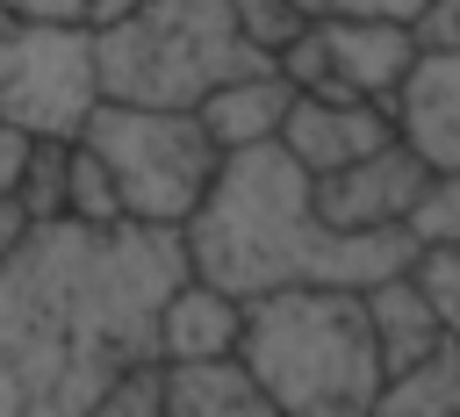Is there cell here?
<instances>
[{
	"label": "cell",
	"mask_w": 460,
	"mask_h": 417,
	"mask_svg": "<svg viewBox=\"0 0 460 417\" xmlns=\"http://www.w3.org/2000/svg\"><path fill=\"white\" fill-rule=\"evenodd\" d=\"M187 273V237L158 223H29L0 252V417H86L158 359V309Z\"/></svg>",
	"instance_id": "6da1fadb"
},
{
	"label": "cell",
	"mask_w": 460,
	"mask_h": 417,
	"mask_svg": "<svg viewBox=\"0 0 460 417\" xmlns=\"http://www.w3.org/2000/svg\"><path fill=\"white\" fill-rule=\"evenodd\" d=\"M187 266L237 302L280 295V288H374L402 266H417L410 230H338L316 208V173L288 158V144L223 151L216 187L180 223Z\"/></svg>",
	"instance_id": "7a4b0ae2"
},
{
	"label": "cell",
	"mask_w": 460,
	"mask_h": 417,
	"mask_svg": "<svg viewBox=\"0 0 460 417\" xmlns=\"http://www.w3.org/2000/svg\"><path fill=\"white\" fill-rule=\"evenodd\" d=\"M244 374L288 417H374L388 381L367 288H280L244 302Z\"/></svg>",
	"instance_id": "3957f363"
},
{
	"label": "cell",
	"mask_w": 460,
	"mask_h": 417,
	"mask_svg": "<svg viewBox=\"0 0 460 417\" xmlns=\"http://www.w3.org/2000/svg\"><path fill=\"white\" fill-rule=\"evenodd\" d=\"M93 58L101 93L144 108H201L223 79L273 65L244 43L230 0H137L129 14L93 29Z\"/></svg>",
	"instance_id": "277c9868"
},
{
	"label": "cell",
	"mask_w": 460,
	"mask_h": 417,
	"mask_svg": "<svg viewBox=\"0 0 460 417\" xmlns=\"http://www.w3.org/2000/svg\"><path fill=\"white\" fill-rule=\"evenodd\" d=\"M115 194H122V216L129 223H158V230H180L201 194L216 187L223 173V144L201 129L194 108H144V101H101L79 129Z\"/></svg>",
	"instance_id": "5b68a950"
},
{
	"label": "cell",
	"mask_w": 460,
	"mask_h": 417,
	"mask_svg": "<svg viewBox=\"0 0 460 417\" xmlns=\"http://www.w3.org/2000/svg\"><path fill=\"white\" fill-rule=\"evenodd\" d=\"M101 58L86 22H7L0 14V122L29 137H79L101 108Z\"/></svg>",
	"instance_id": "8992f818"
},
{
	"label": "cell",
	"mask_w": 460,
	"mask_h": 417,
	"mask_svg": "<svg viewBox=\"0 0 460 417\" xmlns=\"http://www.w3.org/2000/svg\"><path fill=\"white\" fill-rule=\"evenodd\" d=\"M417 22L395 14H345V22H309L288 50L280 72L302 93H338V101H388L402 93L410 65H417Z\"/></svg>",
	"instance_id": "52a82bcc"
},
{
	"label": "cell",
	"mask_w": 460,
	"mask_h": 417,
	"mask_svg": "<svg viewBox=\"0 0 460 417\" xmlns=\"http://www.w3.org/2000/svg\"><path fill=\"white\" fill-rule=\"evenodd\" d=\"M431 180V158L410 144V137H388L381 151L338 165L316 180V208L338 223V230H402V216L417 208Z\"/></svg>",
	"instance_id": "ba28073f"
},
{
	"label": "cell",
	"mask_w": 460,
	"mask_h": 417,
	"mask_svg": "<svg viewBox=\"0 0 460 417\" xmlns=\"http://www.w3.org/2000/svg\"><path fill=\"white\" fill-rule=\"evenodd\" d=\"M388 137H402L388 101H338V93H295L288 129H280L288 158L309 165L316 180L338 173V165H352V158H367V151H381Z\"/></svg>",
	"instance_id": "9c48e42d"
},
{
	"label": "cell",
	"mask_w": 460,
	"mask_h": 417,
	"mask_svg": "<svg viewBox=\"0 0 460 417\" xmlns=\"http://www.w3.org/2000/svg\"><path fill=\"white\" fill-rule=\"evenodd\" d=\"M395 129L438 165L460 173V43H424L402 93H395Z\"/></svg>",
	"instance_id": "30bf717a"
},
{
	"label": "cell",
	"mask_w": 460,
	"mask_h": 417,
	"mask_svg": "<svg viewBox=\"0 0 460 417\" xmlns=\"http://www.w3.org/2000/svg\"><path fill=\"white\" fill-rule=\"evenodd\" d=\"M244 345V302L201 273H187L165 309H158V359L165 367H194V359H237Z\"/></svg>",
	"instance_id": "8fae6325"
},
{
	"label": "cell",
	"mask_w": 460,
	"mask_h": 417,
	"mask_svg": "<svg viewBox=\"0 0 460 417\" xmlns=\"http://www.w3.org/2000/svg\"><path fill=\"white\" fill-rule=\"evenodd\" d=\"M295 79L280 72V65H259V72H237V79H223L194 115H201V129L223 144V151H252V144H273L280 129H288V108H295Z\"/></svg>",
	"instance_id": "7c38bea8"
},
{
	"label": "cell",
	"mask_w": 460,
	"mask_h": 417,
	"mask_svg": "<svg viewBox=\"0 0 460 417\" xmlns=\"http://www.w3.org/2000/svg\"><path fill=\"white\" fill-rule=\"evenodd\" d=\"M367 316H374V345H381V367L388 374L395 367H417V359H431L446 345V316H438L431 288L417 280V266L374 280L367 288Z\"/></svg>",
	"instance_id": "4fadbf2b"
},
{
	"label": "cell",
	"mask_w": 460,
	"mask_h": 417,
	"mask_svg": "<svg viewBox=\"0 0 460 417\" xmlns=\"http://www.w3.org/2000/svg\"><path fill=\"white\" fill-rule=\"evenodd\" d=\"M165 417H288V410L244 374V359H194L165 367Z\"/></svg>",
	"instance_id": "5bb4252c"
},
{
	"label": "cell",
	"mask_w": 460,
	"mask_h": 417,
	"mask_svg": "<svg viewBox=\"0 0 460 417\" xmlns=\"http://www.w3.org/2000/svg\"><path fill=\"white\" fill-rule=\"evenodd\" d=\"M374 417H460V345L446 338L431 359L395 367L374 395Z\"/></svg>",
	"instance_id": "9a60e30c"
},
{
	"label": "cell",
	"mask_w": 460,
	"mask_h": 417,
	"mask_svg": "<svg viewBox=\"0 0 460 417\" xmlns=\"http://www.w3.org/2000/svg\"><path fill=\"white\" fill-rule=\"evenodd\" d=\"M65 216H79V223H129L122 194H115V180H108V165H101V151L86 137H72V158H65Z\"/></svg>",
	"instance_id": "2e32d148"
},
{
	"label": "cell",
	"mask_w": 460,
	"mask_h": 417,
	"mask_svg": "<svg viewBox=\"0 0 460 417\" xmlns=\"http://www.w3.org/2000/svg\"><path fill=\"white\" fill-rule=\"evenodd\" d=\"M65 158H72V137H36L29 144V165H22V216L29 223H58L65 216Z\"/></svg>",
	"instance_id": "e0dca14e"
},
{
	"label": "cell",
	"mask_w": 460,
	"mask_h": 417,
	"mask_svg": "<svg viewBox=\"0 0 460 417\" xmlns=\"http://www.w3.org/2000/svg\"><path fill=\"white\" fill-rule=\"evenodd\" d=\"M402 230L417 237V252H438V244H460V173H438V165H431V180H424V194H417V208L402 216Z\"/></svg>",
	"instance_id": "ac0fdd59"
},
{
	"label": "cell",
	"mask_w": 460,
	"mask_h": 417,
	"mask_svg": "<svg viewBox=\"0 0 460 417\" xmlns=\"http://www.w3.org/2000/svg\"><path fill=\"white\" fill-rule=\"evenodd\" d=\"M237 7V29H244V43L259 50V58H273L280 65V50L309 29V14L295 7V0H230Z\"/></svg>",
	"instance_id": "d6986e66"
},
{
	"label": "cell",
	"mask_w": 460,
	"mask_h": 417,
	"mask_svg": "<svg viewBox=\"0 0 460 417\" xmlns=\"http://www.w3.org/2000/svg\"><path fill=\"white\" fill-rule=\"evenodd\" d=\"M86 417H165V359H151V367L122 374L108 395H93V403H86Z\"/></svg>",
	"instance_id": "ffe728a7"
},
{
	"label": "cell",
	"mask_w": 460,
	"mask_h": 417,
	"mask_svg": "<svg viewBox=\"0 0 460 417\" xmlns=\"http://www.w3.org/2000/svg\"><path fill=\"white\" fill-rule=\"evenodd\" d=\"M417 280L431 288V302H438V316H446V338L460 345V244L417 252Z\"/></svg>",
	"instance_id": "44dd1931"
},
{
	"label": "cell",
	"mask_w": 460,
	"mask_h": 417,
	"mask_svg": "<svg viewBox=\"0 0 460 417\" xmlns=\"http://www.w3.org/2000/svg\"><path fill=\"white\" fill-rule=\"evenodd\" d=\"M309 22H345V14H395V22H417L431 0H295Z\"/></svg>",
	"instance_id": "7402d4cb"
},
{
	"label": "cell",
	"mask_w": 460,
	"mask_h": 417,
	"mask_svg": "<svg viewBox=\"0 0 460 417\" xmlns=\"http://www.w3.org/2000/svg\"><path fill=\"white\" fill-rule=\"evenodd\" d=\"M86 7H93V0H0L7 22H86ZM86 29H93V22H86Z\"/></svg>",
	"instance_id": "603a6c76"
},
{
	"label": "cell",
	"mask_w": 460,
	"mask_h": 417,
	"mask_svg": "<svg viewBox=\"0 0 460 417\" xmlns=\"http://www.w3.org/2000/svg\"><path fill=\"white\" fill-rule=\"evenodd\" d=\"M29 129H14V122H0V194H14L22 187V165H29Z\"/></svg>",
	"instance_id": "cb8c5ba5"
},
{
	"label": "cell",
	"mask_w": 460,
	"mask_h": 417,
	"mask_svg": "<svg viewBox=\"0 0 460 417\" xmlns=\"http://www.w3.org/2000/svg\"><path fill=\"white\" fill-rule=\"evenodd\" d=\"M417 43H460V0H431L417 14Z\"/></svg>",
	"instance_id": "d4e9b609"
}]
</instances>
